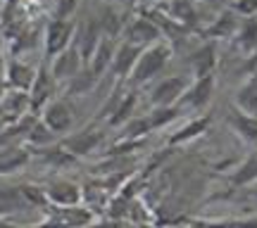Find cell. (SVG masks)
Returning <instances> with one entry per match:
<instances>
[{"label":"cell","mask_w":257,"mask_h":228,"mask_svg":"<svg viewBox=\"0 0 257 228\" xmlns=\"http://www.w3.org/2000/svg\"><path fill=\"white\" fill-rule=\"evenodd\" d=\"M19 190L24 195L29 207H50L48 204V195H46V185H34V183H27V185H19Z\"/></svg>","instance_id":"4dcf8cb0"},{"label":"cell","mask_w":257,"mask_h":228,"mask_svg":"<svg viewBox=\"0 0 257 228\" xmlns=\"http://www.w3.org/2000/svg\"><path fill=\"white\" fill-rule=\"evenodd\" d=\"M233 107L257 117V79H245L233 93Z\"/></svg>","instance_id":"d4e9b609"},{"label":"cell","mask_w":257,"mask_h":228,"mask_svg":"<svg viewBox=\"0 0 257 228\" xmlns=\"http://www.w3.org/2000/svg\"><path fill=\"white\" fill-rule=\"evenodd\" d=\"M240 22H243V17H238L233 10H224V12H219L217 17H214V22H212L210 27H205L200 31L202 38L205 41H214V38H236V34H238L240 29Z\"/></svg>","instance_id":"e0dca14e"},{"label":"cell","mask_w":257,"mask_h":228,"mask_svg":"<svg viewBox=\"0 0 257 228\" xmlns=\"http://www.w3.org/2000/svg\"><path fill=\"white\" fill-rule=\"evenodd\" d=\"M231 10H233L238 17H243V19L255 17L257 15V0H236V3L231 5Z\"/></svg>","instance_id":"d6a6232c"},{"label":"cell","mask_w":257,"mask_h":228,"mask_svg":"<svg viewBox=\"0 0 257 228\" xmlns=\"http://www.w3.org/2000/svg\"><path fill=\"white\" fill-rule=\"evenodd\" d=\"M229 183L233 188H245V185L257 183V152L243 157L238 164L233 166V171L229 176Z\"/></svg>","instance_id":"cb8c5ba5"},{"label":"cell","mask_w":257,"mask_h":228,"mask_svg":"<svg viewBox=\"0 0 257 228\" xmlns=\"http://www.w3.org/2000/svg\"><path fill=\"white\" fill-rule=\"evenodd\" d=\"M117 46H119V41H117V38H107V36L100 38V43H98V48H95L91 62L86 64V67H88V69H91L98 79H100L102 74L110 72V64H112V60H114Z\"/></svg>","instance_id":"44dd1931"},{"label":"cell","mask_w":257,"mask_h":228,"mask_svg":"<svg viewBox=\"0 0 257 228\" xmlns=\"http://www.w3.org/2000/svg\"><path fill=\"white\" fill-rule=\"evenodd\" d=\"M81 0H55L53 5V17L55 19H74Z\"/></svg>","instance_id":"1f68e13d"},{"label":"cell","mask_w":257,"mask_h":228,"mask_svg":"<svg viewBox=\"0 0 257 228\" xmlns=\"http://www.w3.org/2000/svg\"><path fill=\"white\" fill-rule=\"evenodd\" d=\"M214 91H217V79H214V76L193 79V81L188 83V88L184 91V95H181V100L176 102V107L181 112L205 114V110L210 107V102L214 100Z\"/></svg>","instance_id":"7a4b0ae2"},{"label":"cell","mask_w":257,"mask_h":228,"mask_svg":"<svg viewBox=\"0 0 257 228\" xmlns=\"http://www.w3.org/2000/svg\"><path fill=\"white\" fill-rule=\"evenodd\" d=\"M102 140H105V131H102L100 126H86V128H81V131H76V133L64 136L62 140H60V145L72 157L81 159V157L93 155V152L100 147Z\"/></svg>","instance_id":"5b68a950"},{"label":"cell","mask_w":257,"mask_h":228,"mask_svg":"<svg viewBox=\"0 0 257 228\" xmlns=\"http://www.w3.org/2000/svg\"><path fill=\"white\" fill-rule=\"evenodd\" d=\"M46 195H48V204L64 209V207H76L83 204V190L79 183L67 181V178H53L46 185Z\"/></svg>","instance_id":"ba28073f"},{"label":"cell","mask_w":257,"mask_h":228,"mask_svg":"<svg viewBox=\"0 0 257 228\" xmlns=\"http://www.w3.org/2000/svg\"><path fill=\"white\" fill-rule=\"evenodd\" d=\"M193 81V76H167V79H160V81L150 88L148 93V100H150V107H172L181 100L184 91L188 88V83Z\"/></svg>","instance_id":"277c9868"},{"label":"cell","mask_w":257,"mask_h":228,"mask_svg":"<svg viewBox=\"0 0 257 228\" xmlns=\"http://www.w3.org/2000/svg\"><path fill=\"white\" fill-rule=\"evenodd\" d=\"M5 128H8V124H5V121H3V119H0V133H3V131H5Z\"/></svg>","instance_id":"74e56055"},{"label":"cell","mask_w":257,"mask_h":228,"mask_svg":"<svg viewBox=\"0 0 257 228\" xmlns=\"http://www.w3.org/2000/svg\"><path fill=\"white\" fill-rule=\"evenodd\" d=\"M36 72L31 64L22 62V60H10L8 69H5V79H8V86L12 91H24L29 93L31 86H34V79H36Z\"/></svg>","instance_id":"ffe728a7"},{"label":"cell","mask_w":257,"mask_h":228,"mask_svg":"<svg viewBox=\"0 0 257 228\" xmlns=\"http://www.w3.org/2000/svg\"><path fill=\"white\" fill-rule=\"evenodd\" d=\"M112 5H119V8H131V5H136V0H107Z\"/></svg>","instance_id":"e575fe53"},{"label":"cell","mask_w":257,"mask_h":228,"mask_svg":"<svg viewBox=\"0 0 257 228\" xmlns=\"http://www.w3.org/2000/svg\"><path fill=\"white\" fill-rule=\"evenodd\" d=\"M27 114H34L31 112V100H29V93L24 91H12L10 88L8 93H3L0 98V119L5 124H15L19 119H24Z\"/></svg>","instance_id":"4fadbf2b"},{"label":"cell","mask_w":257,"mask_h":228,"mask_svg":"<svg viewBox=\"0 0 257 228\" xmlns=\"http://www.w3.org/2000/svg\"><path fill=\"white\" fill-rule=\"evenodd\" d=\"M0 228H19V226H15V223H10V221H5V219H0Z\"/></svg>","instance_id":"d590c367"},{"label":"cell","mask_w":257,"mask_h":228,"mask_svg":"<svg viewBox=\"0 0 257 228\" xmlns=\"http://www.w3.org/2000/svg\"><path fill=\"white\" fill-rule=\"evenodd\" d=\"M55 88H57V81L55 76L50 74V67H38L36 72V79H34V86L29 91V100H31V112H43L48 102L55 100Z\"/></svg>","instance_id":"8fae6325"},{"label":"cell","mask_w":257,"mask_h":228,"mask_svg":"<svg viewBox=\"0 0 257 228\" xmlns=\"http://www.w3.org/2000/svg\"><path fill=\"white\" fill-rule=\"evenodd\" d=\"M136 105H138L136 88H126V93H124V98H121V102H119V107H117L114 114L107 119V126H112V128L126 126L128 121L136 117Z\"/></svg>","instance_id":"484cf974"},{"label":"cell","mask_w":257,"mask_h":228,"mask_svg":"<svg viewBox=\"0 0 257 228\" xmlns=\"http://www.w3.org/2000/svg\"><path fill=\"white\" fill-rule=\"evenodd\" d=\"M150 133H153V124H150L148 114H143V117L136 114L126 126H121V140H146V136H150Z\"/></svg>","instance_id":"83f0119b"},{"label":"cell","mask_w":257,"mask_h":228,"mask_svg":"<svg viewBox=\"0 0 257 228\" xmlns=\"http://www.w3.org/2000/svg\"><path fill=\"white\" fill-rule=\"evenodd\" d=\"M179 114H181V110L176 105H172V107H153V110L148 112V119L153 124V131H157V128H165L172 121H176Z\"/></svg>","instance_id":"f546056e"},{"label":"cell","mask_w":257,"mask_h":228,"mask_svg":"<svg viewBox=\"0 0 257 228\" xmlns=\"http://www.w3.org/2000/svg\"><path fill=\"white\" fill-rule=\"evenodd\" d=\"M29 159H31V150L27 145L0 150V176H10V173L22 171L29 164Z\"/></svg>","instance_id":"7402d4cb"},{"label":"cell","mask_w":257,"mask_h":228,"mask_svg":"<svg viewBox=\"0 0 257 228\" xmlns=\"http://www.w3.org/2000/svg\"><path fill=\"white\" fill-rule=\"evenodd\" d=\"M252 195H255V197H257V188H255V190H252Z\"/></svg>","instance_id":"ab89813d"},{"label":"cell","mask_w":257,"mask_h":228,"mask_svg":"<svg viewBox=\"0 0 257 228\" xmlns=\"http://www.w3.org/2000/svg\"><path fill=\"white\" fill-rule=\"evenodd\" d=\"M3 3H5V5H12V8H17L19 5V0H3Z\"/></svg>","instance_id":"8d00e7d4"},{"label":"cell","mask_w":257,"mask_h":228,"mask_svg":"<svg viewBox=\"0 0 257 228\" xmlns=\"http://www.w3.org/2000/svg\"><path fill=\"white\" fill-rule=\"evenodd\" d=\"M50 74L55 76L57 83H69L76 76V74L81 72L83 67H86V62H83L81 53H79V48L76 46H69L67 50H62L60 55H55L53 60H50Z\"/></svg>","instance_id":"30bf717a"},{"label":"cell","mask_w":257,"mask_h":228,"mask_svg":"<svg viewBox=\"0 0 257 228\" xmlns=\"http://www.w3.org/2000/svg\"><path fill=\"white\" fill-rule=\"evenodd\" d=\"M162 12L167 17H172L176 24H181L184 29H198V22H200V15L193 5V0H167L162 5Z\"/></svg>","instance_id":"d6986e66"},{"label":"cell","mask_w":257,"mask_h":228,"mask_svg":"<svg viewBox=\"0 0 257 228\" xmlns=\"http://www.w3.org/2000/svg\"><path fill=\"white\" fill-rule=\"evenodd\" d=\"M100 83V79L95 76V74L88 69V67H83L81 72L74 76L69 83H64V98L69 100V98H79V95H86V93H91L95 86Z\"/></svg>","instance_id":"4316f807"},{"label":"cell","mask_w":257,"mask_h":228,"mask_svg":"<svg viewBox=\"0 0 257 228\" xmlns=\"http://www.w3.org/2000/svg\"><path fill=\"white\" fill-rule=\"evenodd\" d=\"M143 53V48L134 46V43H126V41H119V46H117V53H114V60L110 64V72L114 83H126L131 72H134V67H136L138 57Z\"/></svg>","instance_id":"7c38bea8"},{"label":"cell","mask_w":257,"mask_h":228,"mask_svg":"<svg viewBox=\"0 0 257 228\" xmlns=\"http://www.w3.org/2000/svg\"><path fill=\"white\" fill-rule=\"evenodd\" d=\"M212 124V117L205 112V114H195L193 119H188L184 126L179 128V131H174L172 136H169V140H167V145L169 147H176V145H186V143H191V140H195V138H200L207 128H210Z\"/></svg>","instance_id":"ac0fdd59"},{"label":"cell","mask_w":257,"mask_h":228,"mask_svg":"<svg viewBox=\"0 0 257 228\" xmlns=\"http://www.w3.org/2000/svg\"><path fill=\"white\" fill-rule=\"evenodd\" d=\"M100 38H102V31H100V24H98V17H95V15H83L81 22H76L74 46L79 48V53H81L86 64L91 62V57H93V53H95L98 43H100Z\"/></svg>","instance_id":"9c48e42d"},{"label":"cell","mask_w":257,"mask_h":228,"mask_svg":"<svg viewBox=\"0 0 257 228\" xmlns=\"http://www.w3.org/2000/svg\"><path fill=\"white\" fill-rule=\"evenodd\" d=\"M74 38H76V19H55L53 17L46 24V34H43L46 55L53 60V57L60 55L62 50L74 46Z\"/></svg>","instance_id":"3957f363"},{"label":"cell","mask_w":257,"mask_h":228,"mask_svg":"<svg viewBox=\"0 0 257 228\" xmlns=\"http://www.w3.org/2000/svg\"><path fill=\"white\" fill-rule=\"evenodd\" d=\"M53 143H55V133L38 119L36 124H34V128H31V133H29V138H27V147L41 150V147H50Z\"/></svg>","instance_id":"f1b7e54d"},{"label":"cell","mask_w":257,"mask_h":228,"mask_svg":"<svg viewBox=\"0 0 257 228\" xmlns=\"http://www.w3.org/2000/svg\"><path fill=\"white\" fill-rule=\"evenodd\" d=\"M121 41L134 43L138 48H148V46H153V43H157V41H165V36H162L160 27H157L153 19L146 17V15H138V17L128 19Z\"/></svg>","instance_id":"52a82bcc"},{"label":"cell","mask_w":257,"mask_h":228,"mask_svg":"<svg viewBox=\"0 0 257 228\" xmlns=\"http://www.w3.org/2000/svg\"><path fill=\"white\" fill-rule=\"evenodd\" d=\"M41 121L46 124L55 136H69V131L74 126V110L67 98H55L53 102H48L43 112H41Z\"/></svg>","instance_id":"8992f818"},{"label":"cell","mask_w":257,"mask_h":228,"mask_svg":"<svg viewBox=\"0 0 257 228\" xmlns=\"http://www.w3.org/2000/svg\"><path fill=\"white\" fill-rule=\"evenodd\" d=\"M3 10H5V3L0 0V19H3Z\"/></svg>","instance_id":"f35d334b"},{"label":"cell","mask_w":257,"mask_h":228,"mask_svg":"<svg viewBox=\"0 0 257 228\" xmlns=\"http://www.w3.org/2000/svg\"><path fill=\"white\" fill-rule=\"evenodd\" d=\"M172 55H174V48H172V43L167 38L143 48V53H141L136 67H134V72H131V76H128V81H126L128 88H138V86L150 83L157 74L165 72V67L169 64Z\"/></svg>","instance_id":"6da1fadb"},{"label":"cell","mask_w":257,"mask_h":228,"mask_svg":"<svg viewBox=\"0 0 257 228\" xmlns=\"http://www.w3.org/2000/svg\"><path fill=\"white\" fill-rule=\"evenodd\" d=\"M224 121L245 145L257 147V117L245 114V112L236 110V107H229V112L224 114Z\"/></svg>","instance_id":"5bb4252c"},{"label":"cell","mask_w":257,"mask_h":228,"mask_svg":"<svg viewBox=\"0 0 257 228\" xmlns=\"http://www.w3.org/2000/svg\"><path fill=\"white\" fill-rule=\"evenodd\" d=\"M243 72L248 74V79H257V53L255 55H248V60L243 64Z\"/></svg>","instance_id":"836d02e7"},{"label":"cell","mask_w":257,"mask_h":228,"mask_svg":"<svg viewBox=\"0 0 257 228\" xmlns=\"http://www.w3.org/2000/svg\"><path fill=\"white\" fill-rule=\"evenodd\" d=\"M95 17H98V24H100L102 36L117 38V41L124 36V29H126L128 19H126V15H124V10H121L119 5L107 3V5H102V8L98 10V15H95Z\"/></svg>","instance_id":"2e32d148"},{"label":"cell","mask_w":257,"mask_h":228,"mask_svg":"<svg viewBox=\"0 0 257 228\" xmlns=\"http://www.w3.org/2000/svg\"><path fill=\"white\" fill-rule=\"evenodd\" d=\"M233 46H236V50L243 53L245 57L257 53V15L240 22L238 34L233 38Z\"/></svg>","instance_id":"603a6c76"},{"label":"cell","mask_w":257,"mask_h":228,"mask_svg":"<svg viewBox=\"0 0 257 228\" xmlns=\"http://www.w3.org/2000/svg\"><path fill=\"white\" fill-rule=\"evenodd\" d=\"M188 69H191L193 79H202V76H214L217 69V46L212 41H205L188 55Z\"/></svg>","instance_id":"9a60e30c"}]
</instances>
